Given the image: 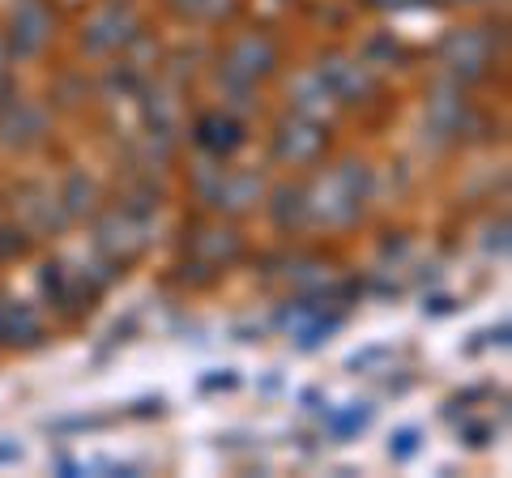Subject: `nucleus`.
Listing matches in <instances>:
<instances>
[{
  "label": "nucleus",
  "instance_id": "4",
  "mask_svg": "<svg viewBox=\"0 0 512 478\" xmlns=\"http://www.w3.org/2000/svg\"><path fill=\"white\" fill-rule=\"evenodd\" d=\"M133 35H137L133 9L120 5V0H111V5H103V9L86 22L82 43H86V52H116V47H124Z\"/></svg>",
  "mask_w": 512,
  "mask_h": 478
},
{
  "label": "nucleus",
  "instance_id": "6",
  "mask_svg": "<svg viewBox=\"0 0 512 478\" xmlns=\"http://www.w3.org/2000/svg\"><path fill=\"white\" fill-rule=\"evenodd\" d=\"M440 56H444L448 73H457L461 82H474V77L487 69V60H491V39L483 35V30H457V35L444 39Z\"/></svg>",
  "mask_w": 512,
  "mask_h": 478
},
{
  "label": "nucleus",
  "instance_id": "15",
  "mask_svg": "<svg viewBox=\"0 0 512 478\" xmlns=\"http://www.w3.org/2000/svg\"><path fill=\"white\" fill-rule=\"evenodd\" d=\"M367 5H376V9H402V5H410V0H367Z\"/></svg>",
  "mask_w": 512,
  "mask_h": 478
},
{
  "label": "nucleus",
  "instance_id": "7",
  "mask_svg": "<svg viewBox=\"0 0 512 478\" xmlns=\"http://www.w3.org/2000/svg\"><path fill=\"white\" fill-rule=\"evenodd\" d=\"M320 150H325V129L312 120H286L274 137V154L286 163H312Z\"/></svg>",
  "mask_w": 512,
  "mask_h": 478
},
{
  "label": "nucleus",
  "instance_id": "16",
  "mask_svg": "<svg viewBox=\"0 0 512 478\" xmlns=\"http://www.w3.org/2000/svg\"><path fill=\"white\" fill-rule=\"evenodd\" d=\"M5 52H9V47H5V39H0V86H5V77H9V69H5Z\"/></svg>",
  "mask_w": 512,
  "mask_h": 478
},
{
  "label": "nucleus",
  "instance_id": "12",
  "mask_svg": "<svg viewBox=\"0 0 512 478\" xmlns=\"http://www.w3.org/2000/svg\"><path fill=\"white\" fill-rule=\"evenodd\" d=\"M316 77H320V90L333 94V99H338V103H350V99H355V94H363V90H367V77H363V69L346 65V60H329V65L320 69Z\"/></svg>",
  "mask_w": 512,
  "mask_h": 478
},
{
  "label": "nucleus",
  "instance_id": "2",
  "mask_svg": "<svg viewBox=\"0 0 512 478\" xmlns=\"http://www.w3.org/2000/svg\"><path fill=\"white\" fill-rule=\"evenodd\" d=\"M52 39V9L43 0H18L9 9V35L5 47L13 56H35L43 52V43Z\"/></svg>",
  "mask_w": 512,
  "mask_h": 478
},
{
  "label": "nucleus",
  "instance_id": "10",
  "mask_svg": "<svg viewBox=\"0 0 512 478\" xmlns=\"http://www.w3.org/2000/svg\"><path fill=\"white\" fill-rule=\"evenodd\" d=\"M197 141L210 154H231V150H239V141H244V129H239V120H231V116H222V111H210V116H201L197 120Z\"/></svg>",
  "mask_w": 512,
  "mask_h": 478
},
{
  "label": "nucleus",
  "instance_id": "8",
  "mask_svg": "<svg viewBox=\"0 0 512 478\" xmlns=\"http://www.w3.org/2000/svg\"><path fill=\"white\" fill-rule=\"evenodd\" d=\"M201 193H205V201L210 205H227V210H244L248 201H256V193H261V180L256 175H248V171H222V167H214V188L210 184H201Z\"/></svg>",
  "mask_w": 512,
  "mask_h": 478
},
{
  "label": "nucleus",
  "instance_id": "11",
  "mask_svg": "<svg viewBox=\"0 0 512 478\" xmlns=\"http://www.w3.org/2000/svg\"><path fill=\"white\" fill-rule=\"evenodd\" d=\"M39 338V316L18 299H0V346L13 342H35Z\"/></svg>",
  "mask_w": 512,
  "mask_h": 478
},
{
  "label": "nucleus",
  "instance_id": "5",
  "mask_svg": "<svg viewBox=\"0 0 512 478\" xmlns=\"http://www.w3.org/2000/svg\"><path fill=\"white\" fill-rule=\"evenodd\" d=\"M99 248L107 252V257H116V261L137 257V252L146 248V214L128 210V205L116 210V214H107L103 227H99Z\"/></svg>",
  "mask_w": 512,
  "mask_h": 478
},
{
  "label": "nucleus",
  "instance_id": "1",
  "mask_svg": "<svg viewBox=\"0 0 512 478\" xmlns=\"http://www.w3.org/2000/svg\"><path fill=\"white\" fill-rule=\"evenodd\" d=\"M363 201H367V171H363V163H342V167L320 175L308 193H299V214L308 222L342 227V222L359 218Z\"/></svg>",
  "mask_w": 512,
  "mask_h": 478
},
{
  "label": "nucleus",
  "instance_id": "14",
  "mask_svg": "<svg viewBox=\"0 0 512 478\" xmlns=\"http://www.w3.org/2000/svg\"><path fill=\"white\" fill-rule=\"evenodd\" d=\"M367 419H372V410H346V414H333V432H338V436H350V432H359V427H367Z\"/></svg>",
  "mask_w": 512,
  "mask_h": 478
},
{
  "label": "nucleus",
  "instance_id": "3",
  "mask_svg": "<svg viewBox=\"0 0 512 478\" xmlns=\"http://www.w3.org/2000/svg\"><path fill=\"white\" fill-rule=\"evenodd\" d=\"M274 60H278V52L265 35H244L227 47V56H222V77H227L231 86H252L256 77H265L274 69Z\"/></svg>",
  "mask_w": 512,
  "mask_h": 478
},
{
  "label": "nucleus",
  "instance_id": "9",
  "mask_svg": "<svg viewBox=\"0 0 512 478\" xmlns=\"http://www.w3.org/2000/svg\"><path fill=\"white\" fill-rule=\"evenodd\" d=\"M43 133V116L22 99L0 103V141L5 146H30Z\"/></svg>",
  "mask_w": 512,
  "mask_h": 478
},
{
  "label": "nucleus",
  "instance_id": "13",
  "mask_svg": "<svg viewBox=\"0 0 512 478\" xmlns=\"http://www.w3.org/2000/svg\"><path fill=\"white\" fill-rule=\"evenodd\" d=\"M180 13H188V18L197 22H214L222 18V13H231V0H171Z\"/></svg>",
  "mask_w": 512,
  "mask_h": 478
}]
</instances>
